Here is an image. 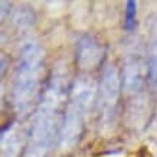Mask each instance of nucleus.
<instances>
[{"label": "nucleus", "instance_id": "6e6552de", "mask_svg": "<svg viewBox=\"0 0 157 157\" xmlns=\"http://www.w3.org/2000/svg\"><path fill=\"white\" fill-rule=\"evenodd\" d=\"M136 17H137V3L128 0L125 3V10H124V28L127 30H133L136 28Z\"/></svg>", "mask_w": 157, "mask_h": 157}, {"label": "nucleus", "instance_id": "f03ea898", "mask_svg": "<svg viewBox=\"0 0 157 157\" xmlns=\"http://www.w3.org/2000/svg\"><path fill=\"white\" fill-rule=\"evenodd\" d=\"M45 53L38 43L29 42L20 51L12 79V105L16 114L28 113L40 86Z\"/></svg>", "mask_w": 157, "mask_h": 157}, {"label": "nucleus", "instance_id": "39448f33", "mask_svg": "<svg viewBox=\"0 0 157 157\" xmlns=\"http://www.w3.org/2000/svg\"><path fill=\"white\" fill-rule=\"evenodd\" d=\"M102 49L92 36H82L76 43V62L82 69L95 68L101 62Z\"/></svg>", "mask_w": 157, "mask_h": 157}, {"label": "nucleus", "instance_id": "7ed1b4c3", "mask_svg": "<svg viewBox=\"0 0 157 157\" xmlns=\"http://www.w3.org/2000/svg\"><path fill=\"white\" fill-rule=\"evenodd\" d=\"M97 90V84L91 76H78L71 84L62 118L59 141L62 147H72L81 138L86 117L95 101Z\"/></svg>", "mask_w": 157, "mask_h": 157}, {"label": "nucleus", "instance_id": "0eeeda50", "mask_svg": "<svg viewBox=\"0 0 157 157\" xmlns=\"http://www.w3.org/2000/svg\"><path fill=\"white\" fill-rule=\"evenodd\" d=\"M147 81L157 92V36L151 40L147 53Z\"/></svg>", "mask_w": 157, "mask_h": 157}, {"label": "nucleus", "instance_id": "423d86ee", "mask_svg": "<svg viewBox=\"0 0 157 157\" xmlns=\"http://www.w3.org/2000/svg\"><path fill=\"white\" fill-rule=\"evenodd\" d=\"M143 63L137 56L128 58L123 72V88L127 92H136L143 85Z\"/></svg>", "mask_w": 157, "mask_h": 157}, {"label": "nucleus", "instance_id": "20e7f679", "mask_svg": "<svg viewBox=\"0 0 157 157\" xmlns=\"http://www.w3.org/2000/svg\"><path fill=\"white\" fill-rule=\"evenodd\" d=\"M120 88H121V81L117 68L114 63H107L102 69V76L98 86V107L101 111L100 114L102 115V120L105 123H111L115 114Z\"/></svg>", "mask_w": 157, "mask_h": 157}, {"label": "nucleus", "instance_id": "f257e3e1", "mask_svg": "<svg viewBox=\"0 0 157 157\" xmlns=\"http://www.w3.org/2000/svg\"><path fill=\"white\" fill-rule=\"evenodd\" d=\"M65 98L68 97L63 76L53 72L32 114L26 140V157H49L56 143L61 141L62 104Z\"/></svg>", "mask_w": 157, "mask_h": 157}]
</instances>
